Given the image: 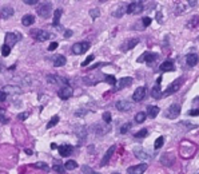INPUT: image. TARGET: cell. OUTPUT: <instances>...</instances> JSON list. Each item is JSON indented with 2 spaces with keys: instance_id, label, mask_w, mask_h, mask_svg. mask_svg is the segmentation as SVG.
<instances>
[{
  "instance_id": "cell-50",
  "label": "cell",
  "mask_w": 199,
  "mask_h": 174,
  "mask_svg": "<svg viewBox=\"0 0 199 174\" xmlns=\"http://www.w3.org/2000/svg\"><path fill=\"white\" fill-rule=\"evenodd\" d=\"M114 174H119V173H114Z\"/></svg>"
},
{
  "instance_id": "cell-9",
  "label": "cell",
  "mask_w": 199,
  "mask_h": 174,
  "mask_svg": "<svg viewBox=\"0 0 199 174\" xmlns=\"http://www.w3.org/2000/svg\"><path fill=\"white\" fill-rule=\"evenodd\" d=\"M158 59V54H154V52H144L141 58L138 59V62H147V63H152Z\"/></svg>"
},
{
  "instance_id": "cell-26",
  "label": "cell",
  "mask_w": 199,
  "mask_h": 174,
  "mask_svg": "<svg viewBox=\"0 0 199 174\" xmlns=\"http://www.w3.org/2000/svg\"><path fill=\"white\" fill-rule=\"evenodd\" d=\"M76 167H77V163L74 160H70L64 163V169H67V170H74V169H76Z\"/></svg>"
},
{
  "instance_id": "cell-8",
  "label": "cell",
  "mask_w": 199,
  "mask_h": 174,
  "mask_svg": "<svg viewBox=\"0 0 199 174\" xmlns=\"http://www.w3.org/2000/svg\"><path fill=\"white\" fill-rule=\"evenodd\" d=\"M147 169V165L146 163H141V165H136V166H131L127 169V173L128 174H143Z\"/></svg>"
},
{
  "instance_id": "cell-45",
  "label": "cell",
  "mask_w": 199,
  "mask_h": 174,
  "mask_svg": "<svg viewBox=\"0 0 199 174\" xmlns=\"http://www.w3.org/2000/svg\"><path fill=\"white\" fill-rule=\"evenodd\" d=\"M56 47H58V43L56 42H52L51 44H49L48 50H49V51H54V50H56Z\"/></svg>"
},
{
  "instance_id": "cell-19",
  "label": "cell",
  "mask_w": 199,
  "mask_h": 174,
  "mask_svg": "<svg viewBox=\"0 0 199 174\" xmlns=\"http://www.w3.org/2000/svg\"><path fill=\"white\" fill-rule=\"evenodd\" d=\"M33 21H35V16L31 14H27L23 16V19H21V23H23V26H32Z\"/></svg>"
},
{
  "instance_id": "cell-2",
  "label": "cell",
  "mask_w": 199,
  "mask_h": 174,
  "mask_svg": "<svg viewBox=\"0 0 199 174\" xmlns=\"http://www.w3.org/2000/svg\"><path fill=\"white\" fill-rule=\"evenodd\" d=\"M31 35H32L33 39L39 40V42H44V40H47L52 36L49 32H47V31H42V30H32L31 31Z\"/></svg>"
},
{
  "instance_id": "cell-21",
  "label": "cell",
  "mask_w": 199,
  "mask_h": 174,
  "mask_svg": "<svg viewBox=\"0 0 199 174\" xmlns=\"http://www.w3.org/2000/svg\"><path fill=\"white\" fill-rule=\"evenodd\" d=\"M151 95H152V98H155V99H159L162 98V89H160V85L159 83H156V85L154 86V89H152V91H151Z\"/></svg>"
},
{
  "instance_id": "cell-34",
  "label": "cell",
  "mask_w": 199,
  "mask_h": 174,
  "mask_svg": "<svg viewBox=\"0 0 199 174\" xmlns=\"http://www.w3.org/2000/svg\"><path fill=\"white\" fill-rule=\"evenodd\" d=\"M163 142H164V138H163V137H159V138L155 141L154 147H155V149H160L162 146H163Z\"/></svg>"
},
{
  "instance_id": "cell-47",
  "label": "cell",
  "mask_w": 199,
  "mask_h": 174,
  "mask_svg": "<svg viewBox=\"0 0 199 174\" xmlns=\"http://www.w3.org/2000/svg\"><path fill=\"white\" fill-rule=\"evenodd\" d=\"M71 36H72V31H71V30H67L66 31V32H64V38H71Z\"/></svg>"
},
{
  "instance_id": "cell-41",
  "label": "cell",
  "mask_w": 199,
  "mask_h": 174,
  "mask_svg": "<svg viewBox=\"0 0 199 174\" xmlns=\"http://www.w3.org/2000/svg\"><path fill=\"white\" fill-rule=\"evenodd\" d=\"M0 122H2V123H7L8 122V118L4 115V111H3V110H0Z\"/></svg>"
},
{
  "instance_id": "cell-36",
  "label": "cell",
  "mask_w": 199,
  "mask_h": 174,
  "mask_svg": "<svg viewBox=\"0 0 199 174\" xmlns=\"http://www.w3.org/2000/svg\"><path fill=\"white\" fill-rule=\"evenodd\" d=\"M147 134H148L147 129H143V130H139L138 133H135V137L136 138H143V137H146Z\"/></svg>"
},
{
  "instance_id": "cell-32",
  "label": "cell",
  "mask_w": 199,
  "mask_h": 174,
  "mask_svg": "<svg viewBox=\"0 0 199 174\" xmlns=\"http://www.w3.org/2000/svg\"><path fill=\"white\" fill-rule=\"evenodd\" d=\"M106 82L111 86L116 85V79H115V76H112V75H106Z\"/></svg>"
},
{
  "instance_id": "cell-35",
  "label": "cell",
  "mask_w": 199,
  "mask_h": 174,
  "mask_svg": "<svg viewBox=\"0 0 199 174\" xmlns=\"http://www.w3.org/2000/svg\"><path fill=\"white\" fill-rule=\"evenodd\" d=\"M131 126H132V125H131L130 122H128V123H124V125L120 127V133H122V134H126V133L130 129H131Z\"/></svg>"
},
{
  "instance_id": "cell-4",
  "label": "cell",
  "mask_w": 199,
  "mask_h": 174,
  "mask_svg": "<svg viewBox=\"0 0 199 174\" xmlns=\"http://www.w3.org/2000/svg\"><path fill=\"white\" fill-rule=\"evenodd\" d=\"M88 48H90L88 42H79V43H75V44L72 46V52L76 55H82V54H84Z\"/></svg>"
},
{
  "instance_id": "cell-39",
  "label": "cell",
  "mask_w": 199,
  "mask_h": 174,
  "mask_svg": "<svg viewBox=\"0 0 199 174\" xmlns=\"http://www.w3.org/2000/svg\"><path fill=\"white\" fill-rule=\"evenodd\" d=\"M94 58H95V56H94V55H90V56H88V58H87V59H86V60H84V62H83V63H82V66H83V67H86V66H87V64H90V63H91V62H92V60H94Z\"/></svg>"
},
{
  "instance_id": "cell-44",
  "label": "cell",
  "mask_w": 199,
  "mask_h": 174,
  "mask_svg": "<svg viewBox=\"0 0 199 174\" xmlns=\"http://www.w3.org/2000/svg\"><path fill=\"white\" fill-rule=\"evenodd\" d=\"M5 98H7V94H5V91L3 90V91H0V102H4Z\"/></svg>"
},
{
  "instance_id": "cell-12",
  "label": "cell",
  "mask_w": 199,
  "mask_h": 174,
  "mask_svg": "<svg viewBox=\"0 0 199 174\" xmlns=\"http://www.w3.org/2000/svg\"><path fill=\"white\" fill-rule=\"evenodd\" d=\"M58 150H59V154H60L62 157H68V155H71V153H72V147H71L70 145L59 146Z\"/></svg>"
},
{
  "instance_id": "cell-11",
  "label": "cell",
  "mask_w": 199,
  "mask_h": 174,
  "mask_svg": "<svg viewBox=\"0 0 199 174\" xmlns=\"http://www.w3.org/2000/svg\"><path fill=\"white\" fill-rule=\"evenodd\" d=\"M144 95H146V89L144 87H138V89L135 90V92L132 94V99L135 102H141V101H143Z\"/></svg>"
},
{
  "instance_id": "cell-43",
  "label": "cell",
  "mask_w": 199,
  "mask_h": 174,
  "mask_svg": "<svg viewBox=\"0 0 199 174\" xmlns=\"http://www.w3.org/2000/svg\"><path fill=\"white\" fill-rule=\"evenodd\" d=\"M188 115H192V117L199 115V108H194V110H190V111H188Z\"/></svg>"
},
{
  "instance_id": "cell-7",
  "label": "cell",
  "mask_w": 199,
  "mask_h": 174,
  "mask_svg": "<svg viewBox=\"0 0 199 174\" xmlns=\"http://www.w3.org/2000/svg\"><path fill=\"white\" fill-rule=\"evenodd\" d=\"M20 40V35L19 34H14V32H8L7 35H5V46H8V47L11 48V46H14L15 43H17Z\"/></svg>"
},
{
  "instance_id": "cell-38",
  "label": "cell",
  "mask_w": 199,
  "mask_h": 174,
  "mask_svg": "<svg viewBox=\"0 0 199 174\" xmlns=\"http://www.w3.org/2000/svg\"><path fill=\"white\" fill-rule=\"evenodd\" d=\"M99 14H100V11H99L98 8H95V10H91V11H90V15L92 16V19H96V18L99 16Z\"/></svg>"
},
{
  "instance_id": "cell-40",
  "label": "cell",
  "mask_w": 199,
  "mask_h": 174,
  "mask_svg": "<svg viewBox=\"0 0 199 174\" xmlns=\"http://www.w3.org/2000/svg\"><path fill=\"white\" fill-rule=\"evenodd\" d=\"M103 121H104L106 123H111V114L108 113V111L103 114Z\"/></svg>"
},
{
  "instance_id": "cell-30",
  "label": "cell",
  "mask_w": 199,
  "mask_h": 174,
  "mask_svg": "<svg viewBox=\"0 0 199 174\" xmlns=\"http://www.w3.org/2000/svg\"><path fill=\"white\" fill-rule=\"evenodd\" d=\"M59 122V115H54L51 118V121H49V123L47 125V129H51V127H54L55 125H58Z\"/></svg>"
},
{
  "instance_id": "cell-46",
  "label": "cell",
  "mask_w": 199,
  "mask_h": 174,
  "mask_svg": "<svg viewBox=\"0 0 199 174\" xmlns=\"http://www.w3.org/2000/svg\"><path fill=\"white\" fill-rule=\"evenodd\" d=\"M24 4H30V5L38 4V0H24Z\"/></svg>"
},
{
  "instance_id": "cell-1",
  "label": "cell",
  "mask_w": 199,
  "mask_h": 174,
  "mask_svg": "<svg viewBox=\"0 0 199 174\" xmlns=\"http://www.w3.org/2000/svg\"><path fill=\"white\" fill-rule=\"evenodd\" d=\"M183 79H185V78H183V76H180V78H178V79H175V80H174V82L171 83V85H170L169 87H167V90H166V91H164V97H169V95L175 94V92L179 90V87L182 86Z\"/></svg>"
},
{
  "instance_id": "cell-23",
  "label": "cell",
  "mask_w": 199,
  "mask_h": 174,
  "mask_svg": "<svg viewBox=\"0 0 199 174\" xmlns=\"http://www.w3.org/2000/svg\"><path fill=\"white\" fill-rule=\"evenodd\" d=\"M160 71H163V72H166V71H174V63L170 60L164 62V63L160 64Z\"/></svg>"
},
{
  "instance_id": "cell-33",
  "label": "cell",
  "mask_w": 199,
  "mask_h": 174,
  "mask_svg": "<svg viewBox=\"0 0 199 174\" xmlns=\"http://www.w3.org/2000/svg\"><path fill=\"white\" fill-rule=\"evenodd\" d=\"M10 52H11V48L8 47V46H5V44L2 46V55H3V56H8Z\"/></svg>"
},
{
  "instance_id": "cell-20",
  "label": "cell",
  "mask_w": 199,
  "mask_h": 174,
  "mask_svg": "<svg viewBox=\"0 0 199 174\" xmlns=\"http://www.w3.org/2000/svg\"><path fill=\"white\" fill-rule=\"evenodd\" d=\"M158 114H159V107H158V106H148L147 107V114H146V115H148L150 118L154 119Z\"/></svg>"
},
{
  "instance_id": "cell-16",
  "label": "cell",
  "mask_w": 199,
  "mask_h": 174,
  "mask_svg": "<svg viewBox=\"0 0 199 174\" xmlns=\"http://www.w3.org/2000/svg\"><path fill=\"white\" fill-rule=\"evenodd\" d=\"M139 43V40L138 39H130V40H127L126 43H123L122 44V50L123 51H127V50H131V48H134L136 44Z\"/></svg>"
},
{
  "instance_id": "cell-22",
  "label": "cell",
  "mask_w": 199,
  "mask_h": 174,
  "mask_svg": "<svg viewBox=\"0 0 199 174\" xmlns=\"http://www.w3.org/2000/svg\"><path fill=\"white\" fill-rule=\"evenodd\" d=\"M66 64V58L63 56V55H56V56H54V66L55 67H62Z\"/></svg>"
},
{
  "instance_id": "cell-28",
  "label": "cell",
  "mask_w": 199,
  "mask_h": 174,
  "mask_svg": "<svg viewBox=\"0 0 199 174\" xmlns=\"http://www.w3.org/2000/svg\"><path fill=\"white\" fill-rule=\"evenodd\" d=\"M146 113H143V111H141V113H138L135 115V122L136 123H142V122H144V119H146Z\"/></svg>"
},
{
  "instance_id": "cell-3",
  "label": "cell",
  "mask_w": 199,
  "mask_h": 174,
  "mask_svg": "<svg viewBox=\"0 0 199 174\" xmlns=\"http://www.w3.org/2000/svg\"><path fill=\"white\" fill-rule=\"evenodd\" d=\"M126 11H127V14H130V15L141 14V12L143 11V3L142 2H132V3H130Z\"/></svg>"
},
{
  "instance_id": "cell-14",
  "label": "cell",
  "mask_w": 199,
  "mask_h": 174,
  "mask_svg": "<svg viewBox=\"0 0 199 174\" xmlns=\"http://www.w3.org/2000/svg\"><path fill=\"white\" fill-rule=\"evenodd\" d=\"M132 83V78H122V79L118 82V85H116V90H122L124 89V87H128Z\"/></svg>"
},
{
  "instance_id": "cell-15",
  "label": "cell",
  "mask_w": 199,
  "mask_h": 174,
  "mask_svg": "<svg viewBox=\"0 0 199 174\" xmlns=\"http://www.w3.org/2000/svg\"><path fill=\"white\" fill-rule=\"evenodd\" d=\"M114 151H115V146H111L110 149L107 150V153H106L104 155V158L102 160V162H100V166H106L108 162H110V160H111V157H112V154H114Z\"/></svg>"
},
{
  "instance_id": "cell-17",
  "label": "cell",
  "mask_w": 199,
  "mask_h": 174,
  "mask_svg": "<svg viewBox=\"0 0 199 174\" xmlns=\"http://www.w3.org/2000/svg\"><path fill=\"white\" fill-rule=\"evenodd\" d=\"M116 108L119 111H128L130 108H131V103L127 101H119L116 103Z\"/></svg>"
},
{
  "instance_id": "cell-6",
  "label": "cell",
  "mask_w": 199,
  "mask_h": 174,
  "mask_svg": "<svg viewBox=\"0 0 199 174\" xmlns=\"http://www.w3.org/2000/svg\"><path fill=\"white\" fill-rule=\"evenodd\" d=\"M51 3H42V4L38 5V14L42 18H48L49 14H51Z\"/></svg>"
},
{
  "instance_id": "cell-37",
  "label": "cell",
  "mask_w": 199,
  "mask_h": 174,
  "mask_svg": "<svg viewBox=\"0 0 199 174\" xmlns=\"http://www.w3.org/2000/svg\"><path fill=\"white\" fill-rule=\"evenodd\" d=\"M33 166H35V167H38V169L48 170V166H47V163H44V162H36V163H33Z\"/></svg>"
},
{
  "instance_id": "cell-5",
  "label": "cell",
  "mask_w": 199,
  "mask_h": 174,
  "mask_svg": "<svg viewBox=\"0 0 199 174\" xmlns=\"http://www.w3.org/2000/svg\"><path fill=\"white\" fill-rule=\"evenodd\" d=\"M180 114V105H171V106L167 108V113H166V117L170 118V119H175V118H178Z\"/></svg>"
},
{
  "instance_id": "cell-49",
  "label": "cell",
  "mask_w": 199,
  "mask_h": 174,
  "mask_svg": "<svg viewBox=\"0 0 199 174\" xmlns=\"http://www.w3.org/2000/svg\"><path fill=\"white\" fill-rule=\"evenodd\" d=\"M26 153H27V154H28V155H31V154H32V151H31V150H30V149H27V150H26Z\"/></svg>"
},
{
  "instance_id": "cell-10",
  "label": "cell",
  "mask_w": 199,
  "mask_h": 174,
  "mask_svg": "<svg viewBox=\"0 0 199 174\" xmlns=\"http://www.w3.org/2000/svg\"><path fill=\"white\" fill-rule=\"evenodd\" d=\"M58 95H59V97H60L62 99H68V98H71V97H72V89H71V87H68V86L62 87V89L58 91Z\"/></svg>"
},
{
  "instance_id": "cell-48",
  "label": "cell",
  "mask_w": 199,
  "mask_h": 174,
  "mask_svg": "<svg viewBox=\"0 0 199 174\" xmlns=\"http://www.w3.org/2000/svg\"><path fill=\"white\" fill-rule=\"evenodd\" d=\"M27 117H28V114H24V113H21V114H19V119H21V121H24V119H27Z\"/></svg>"
},
{
  "instance_id": "cell-13",
  "label": "cell",
  "mask_w": 199,
  "mask_h": 174,
  "mask_svg": "<svg viewBox=\"0 0 199 174\" xmlns=\"http://www.w3.org/2000/svg\"><path fill=\"white\" fill-rule=\"evenodd\" d=\"M198 62H199V56H198L197 54H190V55L186 56V63H187L190 67L197 66Z\"/></svg>"
},
{
  "instance_id": "cell-29",
  "label": "cell",
  "mask_w": 199,
  "mask_h": 174,
  "mask_svg": "<svg viewBox=\"0 0 199 174\" xmlns=\"http://www.w3.org/2000/svg\"><path fill=\"white\" fill-rule=\"evenodd\" d=\"M54 170H55V172H58V173H60V174H63L66 169H64V166L60 162H55L54 163Z\"/></svg>"
},
{
  "instance_id": "cell-18",
  "label": "cell",
  "mask_w": 199,
  "mask_h": 174,
  "mask_svg": "<svg viewBox=\"0 0 199 174\" xmlns=\"http://www.w3.org/2000/svg\"><path fill=\"white\" fill-rule=\"evenodd\" d=\"M134 153H135V155L138 158H141V160H148V158H150V155L146 153L142 147H135L134 149Z\"/></svg>"
},
{
  "instance_id": "cell-24",
  "label": "cell",
  "mask_w": 199,
  "mask_h": 174,
  "mask_svg": "<svg viewBox=\"0 0 199 174\" xmlns=\"http://www.w3.org/2000/svg\"><path fill=\"white\" fill-rule=\"evenodd\" d=\"M12 15H14V8L12 7H4L2 10V18L3 19H8V18H11Z\"/></svg>"
},
{
  "instance_id": "cell-27",
  "label": "cell",
  "mask_w": 199,
  "mask_h": 174,
  "mask_svg": "<svg viewBox=\"0 0 199 174\" xmlns=\"http://www.w3.org/2000/svg\"><path fill=\"white\" fill-rule=\"evenodd\" d=\"M197 26H199V16H192L191 18V20L187 23V27H191V28H194V27H197Z\"/></svg>"
},
{
  "instance_id": "cell-25",
  "label": "cell",
  "mask_w": 199,
  "mask_h": 174,
  "mask_svg": "<svg viewBox=\"0 0 199 174\" xmlns=\"http://www.w3.org/2000/svg\"><path fill=\"white\" fill-rule=\"evenodd\" d=\"M62 10H56L54 14V20H52V26L54 27H58L59 26V21H60V16H62Z\"/></svg>"
},
{
  "instance_id": "cell-31",
  "label": "cell",
  "mask_w": 199,
  "mask_h": 174,
  "mask_svg": "<svg viewBox=\"0 0 199 174\" xmlns=\"http://www.w3.org/2000/svg\"><path fill=\"white\" fill-rule=\"evenodd\" d=\"M82 172L84 174H99V173L94 172V170H92L90 166H87V165H83V166H82Z\"/></svg>"
},
{
  "instance_id": "cell-42",
  "label": "cell",
  "mask_w": 199,
  "mask_h": 174,
  "mask_svg": "<svg viewBox=\"0 0 199 174\" xmlns=\"http://www.w3.org/2000/svg\"><path fill=\"white\" fill-rule=\"evenodd\" d=\"M143 24H144V26L146 27H147V26H150V24H151V18H148V16H146V18H143Z\"/></svg>"
}]
</instances>
